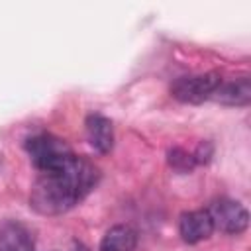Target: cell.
<instances>
[{"label": "cell", "instance_id": "cell-1", "mask_svg": "<svg viewBox=\"0 0 251 251\" xmlns=\"http://www.w3.org/2000/svg\"><path fill=\"white\" fill-rule=\"evenodd\" d=\"M98 178L100 173L90 161L75 157L65 169L37 176L31 186L29 206L41 216L65 214L94 190Z\"/></svg>", "mask_w": 251, "mask_h": 251}, {"label": "cell", "instance_id": "cell-2", "mask_svg": "<svg viewBox=\"0 0 251 251\" xmlns=\"http://www.w3.org/2000/svg\"><path fill=\"white\" fill-rule=\"evenodd\" d=\"M25 151L39 173H55L65 169L76 155L65 139L51 133H37L25 141Z\"/></svg>", "mask_w": 251, "mask_h": 251}, {"label": "cell", "instance_id": "cell-3", "mask_svg": "<svg viewBox=\"0 0 251 251\" xmlns=\"http://www.w3.org/2000/svg\"><path fill=\"white\" fill-rule=\"evenodd\" d=\"M220 80H222V76L218 73L178 76L171 84V96L178 102H184V104H202L204 100L212 98Z\"/></svg>", "mask_w": 251, "mask_h": 251}, {"label": "cell", "instance_id": "cell-4", "mask_svg": "<svg viewBox=\"0 0 251 251\" xmlns=\"http://www.w3.org/2000/svg\"><path fill=\"white\" fill-rule=\"evenodd\" d=\"M214 229H220L227 235L243 233L249 226V212L243 204L231 198H216L208 208Z\"/></svg>", "mask_w": 251, "mask_h": 251}, {"label": "cell", "instance_id": "cell-5", "mask_svg": "<svg viewBox=\"0 0 251 251\" xmlns=\"http://www.w3.org/2000/svg\"><path fill=\"white\" fill-rule=\"evenodd\" d=\"M178 233L184 243L196 245L200 241H206L214 233V224L208 214V210H190L180 214L178 218Z\"/></svg>", "mask_w": 251, "mask_h": 251}, {"label": "cell", "instance_id": "cell-6", "mask_svg": "<svg viewBox=\"0 0 251 251\" xmlns=\"http://www.w3.org/2000/svg\"><path fill=\"white\" fill-rule=\"evenodd\" d=\"M210 100L224 104V106H247L251 102L249 76H239L233 80H220Z\"/></svg>", "mask_w": 251, "mask_h": 251}, {"label": "cell", "instance_id": "cell-7", "mask_svg": "<svg viewBox=\"0 0 251 251\" xmlns=\"http://www.w3.org/2000/svg\"><path fill=\"white\" fill-rule=\"evenodd\" d=\"M84 126H86V137L92 149L102 155L110 153L114 147V126L110 118L102 114H88Z\"/></svg>", "mask_w": 251, "mask_h": 251}, {"label": "cell", "instance_id": "cell-8", "mask_svg": "<svg viewBox=\"0 0 251 251\" xmlns=\"http://www.w3.org/2000/svg\"><path fill=\"white\" fill-rule=\"evenodd\" d=\"M0 251H35L33 233L20 222H4L0 226Z\"/></svg>", "mask_w": 251, "mask_h": 251}, {"label": "cell", "instance_id": "cell-9", "mask_svg": "<svg viewBox=\"0 0 251 251\" xmlns=\"http://www.w3.org/2000/svg\"><path fill=\"white\" fill-rule=\"evenodd\" d=\"M135 241H137L135 231L129 226L118 224L104 233L100 241V251H133Z\"/></svg>", "mask_w": 251, "mask_h": 251}, {"label": "cell", "instance_id": "cell-10", "mask_svg": "<svg viewBox=\"0 0 251 251\" xmlns=\"http://www.w3.org/2000/svg\"><path fill=\"white\" fill-rule=\"evenodd\" d=\"M169 165H171L175 171H178V173H188V171H192V169L196 167V161H194V155L188 153L186 149H182V147H173V149L169 151Z\"/></svg>", "mask_w": 251, "mask_h": 251}, {"label": "cell", "instance_id": "cell-11", "mask_svg": "<svg viewBox=\"0 0 251 251\" xmlns=\"http://www.w3.org/2000/svg\"><path fill=\"white\" fill-rule=\"evenodd\" d=\"M192 155H194L196 165L208 163V161H210V157H212V145H210L208 141H204V143H200V145H198V149H196Z\"/></svg>", "mask_w": 251, "mask_h": 251}, {"label": "cell", "instance_id": "cell-12", "mask_svg": "<svg viewBox=\"0 0 251 251\" xmlns=\"http://www.w3.org/2000/svg\"><path fill=\"white\" fill-rule=\"evenodd\" d=\"M73 251H88V249H86L82 243H75V249H73Z\"/></svg>", "mask_w": 251, "mask_h": 251}]
</instances>
